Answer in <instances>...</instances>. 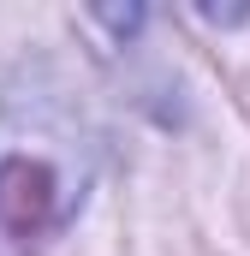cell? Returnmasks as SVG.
Wrapping results in <instances>:
<instances>
[{
  "instance_id": "6da1fadb",
  "label": "cell",
  "mask_w": 250,
  "mask_h": 256,
  "mask_svg": "<svg viewBox=\"0 0 250 256\" xmlns=\"http://www.w3.org/2000/svg\"><path fill=\"white\" fill-rule=\"evenodd\" d=\"M90 149L78 114L54 96H12L0 108V244L12 256L48 250L84 208Z\"/></svg>"
}]
</instances>
